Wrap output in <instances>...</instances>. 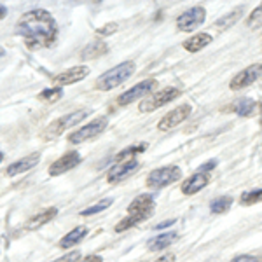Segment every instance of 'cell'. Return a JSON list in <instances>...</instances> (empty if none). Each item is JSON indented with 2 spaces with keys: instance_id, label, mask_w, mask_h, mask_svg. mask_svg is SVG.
I'll return each mask as SVG.
<instances>
[{
  "instance_id": "7402d4cb",
  "label": "cell",
  "mask_w": 262,
  "mask_h": 262,
  "mask_svg": "<svg viewBox=\"0 0 262 262\" xmlns=\"http://www.w3.org/2000/svg\"><path fill=\"white\" fill-rule=\"evenodd\" d=\"M107 53H108V46L101 40H96L86 46V49L82 51V60H96V58L103 56Z\"/></svg>"
},
{
  "instance_id": "44dd1931",
  "label": "cell",
  "mask_w": 262,
  "mask_h": 262,
  "mask_svg": "<svg viewBox=\"0 0 262 262\" xmlns=\"http://www.w3.org/2000/svg\"><path fill=\"white\" fill-rule=\"evenodd\" d=\"M179 238L177 232H164V234H159L156 238H152L147 247L150 248L152 252H159V250H164L166 247H170L171 243H175V239Z\"/></svg>"
},
{
  "instance_id": "ac0fdd59",
  "label": "cell",
  "mask_w": 262,
  "mask_h": 262,
  "mask_svg": "<svg viewBox=\"0 0 262 262\" xmlns=\"http://www.w3.org/2000/svg\"><path fill=\"white\" fill-rule=\"evenodd\" d=\"M231 108H232V112L238 114V116H242V117H252L259 112L260 103H257V101L252 98H242V100L234 101Z\"/></svg>"
},
{
  "instance_id": "8fae6325",
  "label": "cell",
  "mask_w": 262,
  "mask_h": 262,
  "mask_svg": "<svg viewBox=\"0 0 262 262\" xmlns=\"http://www.w3.org/2000/svg\"><path fill=\"white\" fill-rule=\"evenodd\" d=\"M191 114H192V107L189 103L179 105V107L170 111L161 121L158 122V129L159 131H170L173 128H177V126L182 124V122L187 119Z\"/></svg>"
},
{
  "instance_id": "836d02e7",
  "label": "cell",
  "mask_w": 262,
  "mask_h": 262,
  "mask_svg": "<svg viewBox=\"0 0 262 262\" xmlns=\"http://www.w3.org/2000/svg\"><path fill=\"white\" fill-rule=\"evenodd\" d=\"M215 166H217V161H215V159H212V161H208V163L203 164V166L200 168V171H203V173H208V171L212 170V168H215Z\"/></svg>"
},
{
  "instance_id": "e575fe53",
  "label": "cell",
  "mask_w": 262,
  "mask_h": 262,
  "mask_svg": "<svg viewBox=\"0 0 262 262\" xmlns=\"http://www.w3.org/2000/svg\"><path fill=\"white\" fill-rule=\"evenodd\" d=\"M79 262H103V259H101L100 255H86V257H82Z\"/></svg>"
},
{
  "instance_id": "f546056e",
  "label": "cell",
  "mask_w": 262,
  "mask_h": 262,
  "mask_svg": "<svg viewBox=\"0 0 262 262\" xmlns=\"http://www.w3.org/2000/svg\"><path fill=\"white\" fill-rule=\"evenodd\" d=\"M117 28H119V25H117V23H108V25H103V27H100L98 30H96V35H100V37L112 35V33H116V32H117Z\"/></svg>"
},
{
  "instance_id": "5b68a950",
  "label": "cell",
  "mask_w": 262,
  "mask_h": 262,
  "mask_svg": "<svg viewBox=\"0 0 262 262\" xmlns=\"http://www.w3.org/2000/svg\"><path fill=\"white\" fill-rule=\"evenodd\" d=\"M182 95V91L179 90V88H164V90L154 93V95H150L149 98L142 100L140 105H138V111H140L142 114H147V112H154L156 108L163 107V105L170 103V101L177 100L179 96Z\"/></svg>"
},
{
  "instance_id": "4fadbf2b",
  "label": "cell",
  "mask_w": 262,
  "mask_h": 262,
  "mask_svg": "<svg viewBox=\"0 0 262 262\" xmlns=\"http://www.w3.org/2000/svg\"><path fill=\"white\" fill-rule=\"evenodd\" d=\"M82 158L77 150H70L67 154H63L60 159H56L53 164L49 166V175L51 177H58V175H63V173L74 170L77 164H81Z\"/></svg>"
},
{
  "instance_id": "30bf717a",
  "label": "cell",
  "mask_w": 262,
  "mask_h": 262,
  "mask_svg": "<svg viewBox=\"0 0 262 262\" xmlns=\"http://www.w3.org/2000/svg\"><path fill=\"white\" fill-rule=\"evenodd\" d=\"M138 168H140V163L137 161V158H131L114 164L107 173V182L108 184H119V182L129 179L133 173H137Z\"/></svg>"
},
{
  "instance_id": "52a82bcc",
  "label": "cell",
  "mask_w": 262,
  "mask_h": 262,
  "mask_svg": "<svg viewBox=\"0 0 262 262\" xmlns=\"http://www.w3.org/2000/svg\"><path fill=\"white\" fill-rule=\"evenodd\" d=\"M108 126V119L107 117H96L95 121H91L90 124L82 126L79 128L77 131L69 135V142L70 143H82V142H88V140H93L96 138L98 135L103 133Z\"/></svg>"
},
{
  "instance_id": "7c38bea8",
  "label": "cell",
  "mask_w": 262,
  "mask_h": 262,
  "mask_svg": "<svg viewBox=\"0 0 262 262\" xmlns=\"http://www.w3.org/2000/svg\"><path fill=\"white\" fill-rule=\"evenodd\" d=\"M260 77H262V63H255V65H250L248 69L242 70L238 75H234L229 82V88L231 90H243L247 86H252Z\"/></svg>"
},
{
  "instance_id": "ffe728a7",
  "label": "cell",
  "mask_w": 262,
  "mask_h": 262,
  "mask_svg": "<svg viewBox=\"0 0 262 262\" xmlns=\"http://www.w3.org/2000/svg\"><path fill=\"white\" fill-rule=\"evenodd\" d=\"M208 44H212V35L210 33H196L191 39L184 40V49L189 51V53H198V51L205 49Z\"/></svg>"
},
{
  "instance_id": "ba28073f",
  "label": "cell",
  "mask_w": 262,
  "mask_h": 262,
  "mask_svg": "<svg viewBox=\"0 0 262 262\" xmlns=\"http://www.w3.org/2000/svg\"><path fill=\"white\" fill-rule=\"evenodd\" d=\"M206 19V11L205 7L201 6H196V7H191V9L184 11L182 14L179 16L177 19V28L180 32H192L196 28H200Z\"/></svg>"
},
{
  "instance_id": "277c9868",
  "label": "cell",
  "mask_w": 262,
  "mask_h": 262,
  "mask_svg": "<svg viewBox=\"0 0 262 262\" xmlns=\"http://www.w3.org/2000/svg\"><path fill=\"white\" fill-rule=\"evenodd\" d=\"M88 116H90V111H88V108L65 114V116H61L60 119L53 121L51 124L46 126L44 131L40 133V138H42V140H46V142L54 140V138H58L60 135H63L67 129L72 128V126H75V124H79L81 121H84Z\"/></svg>"
},
{
  "instance_id": "9a60e30c",
  "label": "cell",
  "mask_w": 262,
  "mask_h": 262,
  "mask_svg": "<svg viewBox=\"0 0 262 262\" xmlns=\"http://www.w3.org/2000/svg\"><path fill=\"white\" fill-rule=\"evenodd\" d=\"M208 184H210L208 173L198 171V173H194V175L189 177V179H185L180 189H182V194H185V196H192V194L200 192L201 189H205Z\"/></svg>"
},
{
  "instance_id": "e0dca14e",
  "label": "cell",
  "mask_w": 262,
  "mask_h": 262,
  "mask_svg": "<svg viewBox=\"0 0 262 262\" xmlns=\"http://www.w3.org/2000/svg\"><path fill=\"white\" fill-rule=\"evenodd\" d=\"M58 215V208H54V206H51V208H46V210H40L39 213H35L30 221L27 222V229L28 231H35L39 229V227L46 226L48 222L53 221L54 217Z\"/></svg>"
},
{
  "instance_id": "83f0119b",
  "label": "cell",
  "mask_w": 262,
  "mask_h": 262,
  "mask_svg": "<svg viewBox=\"0 0 262 262\" xmlns=\"http://www.w3.org/2000/svg\"><path fill=\"white\" fill-rule=\"evenodd\" d=\"M260 201H262V189H253L250 192H243L242 198H239V203L243 206H252Z\"/></svg>"
},
{
  "instance_id": "1f68e13d",
  "label": "cell",
  "mask_w": 262,
  "mask_h": 262,
  "mask_svg": "<svg viewBox=\"0 0 262 262\" xmlns=\"http://www.w3.org/2000/svg\"><path fill=\"white\" fill-rule=\"evenodd\" d=\"M81 260V252H70V253H65L63 257H60V259H56L54 262H79Z\"/></svg>"
},
{
  "instance_id": "9c48e42d",
  "label": "cell",
  "mask_w": 262,
  "mask_h": 262,
  "mask_svg": "<svg viewBox=\"0 0 262 262\" xmlns=\"http://www.w3.org/2000/svg\"><path fill=\"white\" fill-rule=\"evenodd\" d=\"M156 86H158V81H156V79H145V81L138 82L137 86H133L131 90L122 93L119 98H117V103L124 107V105H129V103H133V101H137V100L145 98V96L149 95L152 90H156Z\"/></svg>"
},
{
  "instance_id": "5bb4252c",
  "label": "cell",
  "mask_w": 262,
  "mask_h": 262,
  "mask_svg": "<svg viewBox=\"0 0 262 262\" xmlns=\"http://www.w3.org/2000/svg\"><path fill=\"white\" fill-rule=\"evenodd\" d=\"M90 75V69L88 67H72V69L65 70V72H60L58 75L53 77V84L56 88H63V86H70V84H75V82H81L82 79H86Z\"/></svg>"
},
{
  "instance_id": "d590c367",
  "label": "cell",
  "mask_w": 262,
  "mask_h": 262,
  "mask_svg": "<svg viewBox=\"0 0 262 262\" xmlns=\"http://www.w3.org/2000/svg\"><path fill=\"white\" fill-rule=\"evenodd\" d=\"M175 224V219H170V221H166V222H161V224H158L156 226V229H164V227H170Z\"/></svg>"
},
{
  "instance_id": "d4e9b609",
  "label": "cell",
  "mask_w": 262,
  "mask_h": 262,
  "mask_svg": "<svg viewBox=\"0 0 262 262\" xmlns=\"http://www.w3.org/2000/svg\"><path fill=\"white\" fill-rule=\"evenodd\" d=\"M112 203H114L112 198H105V200H101L100 203H96V205H93V206H90V208L82 210L81 215H82V217H90V215H96V213L103 212V210H107L108 206L112 205Z\"/></svg>"
},
{
  "instance_id": "2e32d148",
  "label": "cell",
  "mask_w": 262,
  "mask_h": 262,
  "mask_svg": "<svg viewBox=\"0 0 262 262\" xmlns=\"http://www.w3.org/2000/svg\"><path fill=\"white\" fill-rule=\"evenodd\" d=\"M40 161V154L33 152L30 156H25V158L18 159L16 163H12L9 168L6 170V175L7 177H16V175H21V173H27L30 171L32 168H35L37 164Z\"/></svg>"
},
{
  "instance_id": "7a4b0ae2",
  "label": "cell",
  "mask_w": 262,
  "mask_h": 262,
  "mask_svg": "<svg viewBox=\"0 0 262 262\" xmlns=\"http://www.w3.org/2000/svg\"><path fill=\"white\" fill-rule=\"evenodd\" d=\"M156 208V201L150 194H140L138 198H135L128 206V217H124L122 221L117 222V226L114 227L116 232L128 231L131 227L138 226V224L145 222L150 217L152 212Z\"/></svg>"
},
{
  "instance_id": "d6986e66",
  "label": "cell",
  "mask_w": 262,
  "mask_h": 262,
  "mask_svg": "<svg viewBox=\"0 0 262 262\" xmlns=\"http://www.w3.org/2000/svg\"><path fill=\"white\" fill-rule=\"evenodd\" d=\"M86 234H88V227H84V226L75 227V229H72L69 234L63 236V238L60 239V243H58V247L63 248V250L75 247V245H79L84 238H86Z\"/></svg>"
},
{
  "instance_id": "74e56055",
  "label": "cell",
  "mask_w": 262,
  "mask_h": 262,
  "mask_svg": "<svg viewBox=\"0 0 262 262\" xmlns=\"http://www.w3.org/2000/svg\"><path fill=\"white\" fill-rule=\"evenodd\" d=\"M2 161H4V154L0 152V163H2Z\"/></svg>"
},
{
  "instance_id": "4dcf8cb0",
  "label": "cell",
  "mask_w": 262,
  "mask_h": 262,
  "mask_svg": "<svg viewBox=\"0 0 262 262\" xmlns=\"http://www.w3.org/2000/svg\"><path fill=\"white\" fill-rule=\"evenodd\" d=\"M231 262H262V255H252V253H243V255L234 257Z\"/></svg>"
},
{
  "instance_id": "6da1fadb",
  "label": "cell",
  "mask_w": 262,
  "mask_h": 262,
  "mask_svg": "<svg viewBox=\"0 0 262 262\" xmlns=\"http://www.w3.org/2000/svg\"><path fill=\"white\" fill-rule=\"evenodd\" d=\"M16 33L25 40L28 49L51 48L56 42L58 25L56 19L46 9H32L25 12L16 23Z\"/></svg>"
},
{
  "instance_id": "d6a6232c",
  "label": "cell",
  "mask_w": 262,
  "mask_h": 262,
  "mask_svg": "<svg viewBox=\"0 0 262 262\" xmlns=\"http://www.w3.org/2000/svg\"><path fill=\"white\" fill-rule=\"evenodd\" d=\"M175 260H177L175 253H164V255H161L158 260H154V262H175Z\"/></svg>"
},
{
  "instance_id": "8d00e7d4",
  "label": "cell",
  "mask_w": 262,
  "mask_h": 262,
  "mask_svg": "<svg viewBox=\"0 0 262 262\" xmlns=\"http://www.w3.org/2000/svg\"><path fill=\"white\" fill-rule=\"evenodd\" d=\"M7 16V7L6 6H0V19H4Z\"/></svg>"
},
{
  "instance_id": "603a6c76",
  "label": "cell",
  "mask_w": 262,
  "mask_h": 262,
  "mask_svg": "<svg viewBox=\"0 0 262 262\" xmlns=\"http://www.w3.org/2000/svg\"><path fill=\"white\" fill-rule=\"evenodd\" d=\"M243 6H239V7H236L234 11H231L229 14H226V16H222L221 19H217L215 21V27L217 28H221V30H227V28H231L234 23H238L239 18L243 16Z\"/></svg>"
},
{
  "instance_id": "cb8c5ba5",
  "label": "cell",
  "mask_w": 262,
  "mask_h": 262,
  "mask_svg": "<svg viewBox=\"0 0 262 262\" xmlns=\"http://www.w3.org/2000/svg\"><path fill=\"white\" fill-rule=\"evenodd\" d=\"M232 206V198L231 196H222L217 198L210 203V212L212 213H226L229 212V208Z\"/></svg>"
},
{
  "instance_id": "3957f363",
  "label": "cell",
  "mask_w": 262,
  "mask_h": 262,
  "mask_svg": "<svg viewBox=\"0 0 262 262\" xmlns=\"http://www.w3.org/2000/svg\"><path fill=\"white\" fill-rule=\"evenodd\" d=\"M133 72H135V61H122L121 65L114 67L108 72H105L103 75H100L95 88L98 91L116 90L117 86H121L122 82L128 81L131 75H133Z\"/></svg>"
},
{
  "instance_id": "f1b7e54d",
  "label": "cell",
  "mask_w": 262,
  "mask_h": 262,
  "mask_svg": "<svg viewBox=\"0 0 262 262\" xmlns=\"http://www.w3.org/2000/svg\"><path fill=\"white\" fill-rule=\"evenodd\" d=\"M247 27L250 28V30H257V28L262 27V4L250 12V16H248V19H247Z\"/></svg>"
},
{
  "instance_id": "4316f807",
  "label": "cell",
  "mask_w": 262,
  "mask_h": 262,
  "mask_svg": "<svg viewBox=\"0 0 262 262\" xmlns=\"http://www.w3.org/2000/svg\"><path fill=\"white\" fill-rule=\"evenodd\" d=\"M145 143H142V145H131L128 147V149H124V150H121L119 154L116 156V161L117 163H121V161H126V159H131V158H135L137 154H140V152L145 150Z\"/></svg>"
},
{
  "instance_id": "484cf974",
  "label": "cell",
  "mask_w": 262,
  "mask_h": 262,
  "mask_svg": "<svg viewBox=\"0 0 262 262\" xmlns=\"http://www.w3.org/2000/svg\"><path fill=\"white\" fill-rule=\"evenodd\" d=\"M63 96V88H48V90H44L39 95V100L42 101H48V103H54V101H58Z\"/></svg>"
},
{
  "instance_id": "8992f818",
  "label": "cell",
  "mask_w": 262,
  "mask_h": 262,
  "mask_svg": "<svg viewBox=\"0 0 262 262\" xmlns=\"http://www.w3.org/2000/svg\"><path fill=\"white\" fill-rule=\"evenodd\" d=\"M180 179H182V170L179 166H163V168H156L154 171H150L149 175H147L145 182H147V187L161 189Z\"/></svg>"
}]
</instances>
